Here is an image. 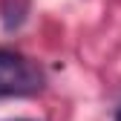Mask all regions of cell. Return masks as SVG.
I'll return each mask as SVG.
<instances>
[{"mask_svg":"<svg viewBox=\"0 0 121 121\" xmlns=\"http://www.w3.org/2000/svg\"><path fill=\"white\" fill-rule=\"evenodd\" d=\"M43 84H46V75L32 58L12 49H0V98L38 95Z\"/></svg>","mask_w":121,"mask_h":121,"instance_id":"cell-1","label":"cell"},{"mask_svg":"<svg viewBox=\"0 0 121 121\" xmlns=\"http://www.w3.org/2000/svg\"><path fill=\"white\" fill-rule=\"evenodd\" d=\"M115 121H121V107H118V110H115Z\"/></svg>","mask_w":121,"mask_h":121,"instance_id":"cell-2","label":"cell"}]
</instances>
